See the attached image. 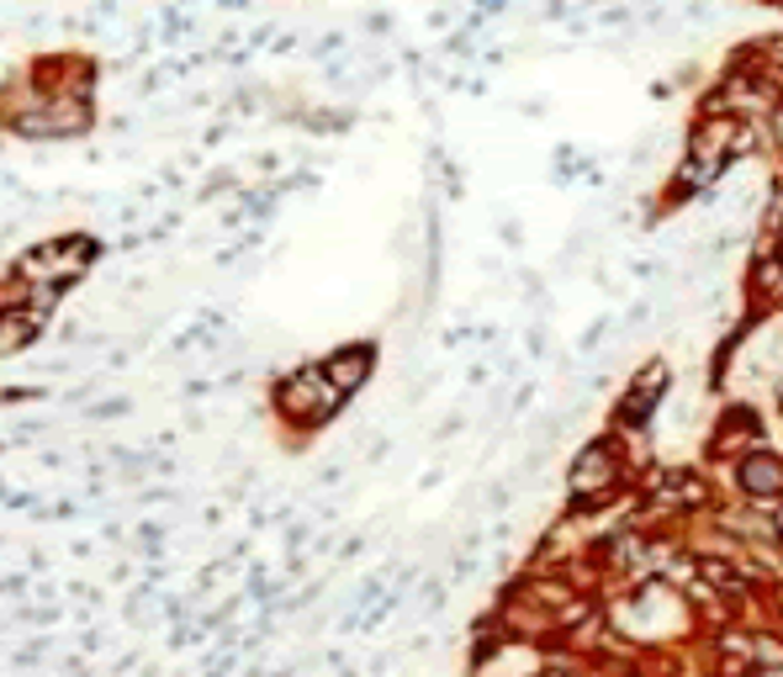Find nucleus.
I'll return each instance as SVG.
<instances>
[{"instance_id":"nucleus-1","label":"nucleus","mask_w":783,"mask_h":677,"mask_svg":"<svg viewBox=\"0 0 783 677\" xmlns=\"http://www.w3.org/2000/svg\"><path fill=\"white\" fill-rule=\"evenodd\" d=\"M619 471H625L619 450L609 445V439H598V445H588L583 456L571 460L567 492L577 498V503H604V498H609V492L619 487Z\"/></svg>"},{"instance_id":"nucleus-2","label":"nucleus","mask_w":783,"mask_h":677,"mask_svg":"<svg viewBox=\"0 0 783 677\" xmlns=\"http://www.w3.org/2000/svg\"><path fill=\"white\" fill-rule=\"evenodd\" d=\"M339 397L344 392L329 382V371H302V376H291L281 392H276V408L286 418H297V424H318V418H329L339 408Z\"/></svg>"},{"instance_id":"nucleus-3","label":"nucleus","mask_w":783,"mask_h":677,"mask_svg":"<svg viewBox=\"0 0 783 677\" xmlns=\"http://www.w3.org/2000/svg\"><path fill=\"white\" fill-rule=\"evenodd\" d=\"M662 397H667V365H646L641 376L630 382V392L619 397V424H625V429H641L646 418L657 413Z\"/></svg>"},{"instance_id":"nucleus-4","label":"nucleus","mask_w":783,"mask_h":677,"mask_svg":"<svg viewBox=\"0 0 783 677\" xmlns=\"http://www.w3.org/2000/svg\"><path fill=\"white\" fill-rule=\"evenodd\" d=\"M736 482L746 498H779L783 492V460L773 456H746L736 466Z\"/></svg>"},{"instance_id":"nucleus-5","label":"nucleus","mask_w":783,"mask_h":677,"mask_svg":"<svg viewBox=\"0 0 783 677\" xmlns=\"http://www.w3.org/2000/svg\"><path fill=\"white\" fill-rule=\"evenodd\" d=\"M323 371H329V382L339 392H350V387H360V382L371 376V350H339Z\"/></svg>"},{"instance_id":"nucleus-6","label":"nucleus","mask_w":783,"mask_h":677,"mask_svg":"<svg viewBox=\"0 0 783 677\" xmlns=\"http://www.w3.org/2000/svg\"><path fill=\"white\" fill-rule=\"evenodd\" d=\"M736 424H741V439H758V424H752V413H736ZM736 439V429H725V439H720V450Z\"/></svg>"},{"instance_id":"nucleus-7","label":"nucleus","mask_w":783,"mask_h":677,"mask_svg":"<svg viewBox=\"0 0 783 677\" xmlns=\"http://www.w3.org/2000/svg\"><path fill=\"white\" fill-rule=\"evenodd\" d=\"M779 534H783V513H779Z\"/></svg>"}]
</instances>
